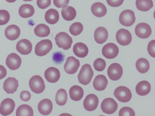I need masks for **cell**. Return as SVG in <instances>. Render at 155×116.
<instances>
[{
  "mask_svg": "<svg viewBox=\"0 0 155 116\" xmlns=\"http://www.w3.org/2000/svg\"><path fill=\"white\" fill-rule=\"evenodd\" d=\"M118 104L113 98H107L104 99L101 105V108L104 113L111 114L117 109Z\"/></svg>",
  "mask_w": 155,
  "mask_h": 116,
  "instance_id": "9",
  "label": "cell"
},
{
  "mask_svg": "<svg viewBox=\"0 0 155 116\" xmlns=\"http://www.w3.org/2000/svg\"><path fill=\"white\" fill-rule=\"evenodd\" d=\"M84 94L83 89L78 85L73 86L69 90L70 98L72 100L75 101L81 100Z\"/></svg>",
  "mask_w": 155,
  "mask_h": 116,
  "instance_id": "26",
  "label": "cell"
},
{
  "mask_svg": "<svg viewBox=\"0 0 155 116\" xmlns=\"http://www.w3.org/2000/svg\"><path fill=\"white\" fill-rule=\"evenodd\" d=\"M108 34L107 29L102 27H97L94 34V40L98 44H101L105 42L108 37Z\"/></svg>",
  "mask_w": 155,
  "mask_h": 116,
  "instance_id": "21",
  "label": "cell"
},
{
  "mask_svg": "<svg viewBox=\"0 0 155 116\" xmlns=\"http://www.w3.org/2000/svg\"><path fill=\"white\" fill-rule=\"evenodd\" d=\"M61 14L63 18L67 21H71L75 18L76 11L72 7L66 6L64 7L61 11Z\"/></svg>",
  "mask_w": 155,
  "mask_h": 116,
  "instance_id": "29",
  "label": "cell"
},
{
  "mask_svg": "<svg viewBox=\"0 0 155 116\" xmlns=\"http://www.w3.org/2000/svg\"><path fill=\"white\" fill-rule=\"evenodd\" d=\"M136 67L138 71L141 73L147 72L149 70L150 63L148 60L143 58L139 59L136 63Z\"/></svg>",
  "mask_w": 155,
  "mask_h": 116,
  "instance_id": "31",
  "label": "cell"
},
{
  "mask_svg": "<svg viewBox=\"0 0 155 116\" xmlns=\"http://www.w3.org/2000/svg\"><path fill=\"white\" fill-rule=\"evenodd\" d=\"M102 54L104 56L108 59H112L118 55L119 50L118 47L114 44L109 43L103 47Z\"/></svg>",
  "mask_w": 155,
  "mask_h": 116,
  "instance_id": "11",
  "label": "cell"
},
{
  "mask_svg": "<svg viewBox=\"0 0 155 116\" xmlns=\"http://www.w3.org/2000/svg\"><path fill=\"white\" fill-rule=\"evenodd\" d=\"M35 9L32 5L29 4H24L20 6L18 13L22 18H27L31 17L35 13Z\"/></svg>",
  "mask_w": 155,
  "mask_h": 116,
  "instance_id": "28",
  "label": "cell"
},
{
  "mask_svg": "<svg viewBox=\"0 0 155 116\" xmlns=\"http://www.w3.org/2000/svg\"><path fill=\"white\" fill-rule=\"evenodd\" d=\"M136 18L134 12L131 10H125L122 11L119 17V21L123 25L129 27L135 22Z\"/></svg>",
  "mask_w": 155,
  "mask_h": 116,
  "instance_id": "6",
  "label": "cell"
},
{
  "mask_svg": "<svg viewBox=\"0 0 155 116\" xmlns=\"http://www.w3.org/2000/svg\"><path fill=\"white\" fill-rule=\"evenodd\" d=\"M83 30V26L82 24L79 22H76L70 26L69 31L71 34L76 36L80 34Z\"/></svg>",
  "mask_w": 155,
  "mask_h": 116,
  "instance_id": "35",
  "label": "cell"
},
{
  "mask_svg": "<svg viewBox=\"0 0 155 116\" xmlns=\"http://www.w3.org/2000/svg\"><path fill=\"white\" fill-rule=\"evenodd\" d=\"M94 72L91 66L88 64L84 65L78 76L79 82L84 85L88 84L91 81Z\"/></svg>",
  "mask_w": 155,
  "mask_h": 116,
  "instance_id": "1",
  "label": "cell"
},
{
  "mask_svg": "<svg viewBox=\"0 0 155 116\" xmlns=\"http://www.w3.org/2000/svg\"><path fill=\"white\" fill-rule=\"evenodd\" d=\"M38 108L41 114L47 115L51 112L53 109V104L51 100L45 98L41 100L39 103Z\"/></svg>",
  "mask_w": 155,
  "mask_h": 116,
  "instance_id": "19",
  "label": "cell"
},
{
  "mask_svg": "<svg viewBox=\"0 0 155 116\" xmlns=\"http://www.w3.org/2000/svg\"><path fill=\"white\" fill-rule=\"evenodd\" d=\"M7 74L6 69L3 66L0 65V80L5 77Z\"/></svg>",
  "mask_w": 155,
  "mask_h": 116,
  "instance_id": "45",
  "label": "cell"
},
{
  "mask_svg": "<svg viewBox=\"0 0 155 116\" xmlns=\"http://www.w3.org/2000/svg\"><path fill=\"white\" fill-rule=\"evenodd\" d=\"M69 2V0H53V4L58 8H62L67 5Z\"/></svg>",
  "mask_w": 155,
  "mask_h": 116,
  "instance_id": "42",
  "label": "cell"
},
{
  "mask_svg": "<svg viewBox=\"0 0 155 116\" xmlns=\"http://www.w3.org/2000/svg\"><path fill=\"white\" fill-rule=\"evenodd\" d=\"M45 21L48 23L54 24L59 20V16L58 12L54 9H50L45 12Z\"/></svg>",
  "mask_w": 155,
  "mask_h": 116,
  "instance_id": "27",
  "label": "cell"
},
{
  "mask_svg": "<svg viewBox=\"0 0 155 116\" xmlns=\"http://www.w3.org/2000/svg\"><path fill=\"white\" fill-rule=\"evenodd\" d=\"M18 87V81L14 77H9L5 81L3 89L8 94H13Z\"/></svg>",
  "mask_w": 155,
  "mask_h": 116,
  "instance_id": "18",
  "label": "cell"
},
{
  "mask_svg": "<svg viewBox=\"0 0 155 116\" xmlns=\"http://www.w3.org/2000/svg\"><path fill=\"white\" fill-rule=\"evenodd\" d=\"M114 95L119 101L124 103L129 101L132 96L129 89L124 86L117 88L114 92Z\"/></svg>",
  "mask_w": 155,
  "mask_h": 116,
  "instance_id": "5",
  "label": "cell"
},
{
  "mask_svg": "<svg viewBox=\"0 0 155 116\" xmlns=\"http://www.w3.org/2000/svg\"><path fill=\"white\" fill-rule=\"evenodd\" d=\"M65 57L64 53L61 51H56L53 53L52 59L56 64H60L62 63Z\"/></svg>",
  "mask_w": 155,
  "mask_h": 116,
  "instance_id": "37",
  "label": "cell"
},
{
  "mask_svg": "<svg viewBox=\"0 0 155 116\" xmlns=\"http://www.w3.org/2000/svg\"><path fill=\"white\" fill-rule=\"evenodd\" d=\"M80 65L79 61L73 56L68 57L64 66L65 71L68 74H72L77 71Z\"/></svg>",
  "mask_w": 155,
  "mask_h": 116,
  "instance_id": "10",
  "label": "cell"
},
{
  "mask_svg": "<svg viewBox=\"0 0 155 116\" xmlns=\"http://www.w3.org/2000/svg\"><path fill=\"white\" fill-rule=\"evenodd\" d=\"M107 84V80L105 76L103 75H99L96 76L93 83L94 89L98 91L104 90Z\"/></svg>",
  "mask_w": 155,
  "mask_h": 116,
  "instance_id": "22",
  "label": "cell"
},
{
  "mask_svg": "<svg viewBox=\"0 0 155 116\" xmlns=\"http://www.w3.org/2000/svg\"><path fill=\"white\" fill-rule=\"evenodd\" d=\"M68 94L66 91L63 89H59L56 92L55 100L57 104L60 106H63L66 103Z\"/></svg>",
  "mask_w": 155,
  "mask_h": 116,
  "instance_id": "34",
  "label": "cell"
},
{
  "mask_svg": "<svg viewBox=\"0 0 155 116\" xmlns=\"http://www.w3.org/2000/svg\"><path fill=\"white\" fill-rule=\"evenodd\" d=\"M24 1H31L33 0H22Z\"/></svg>",
  "mask_w": 155,
  "mask_h": 116,
  "instance_id": "47",
  "label": "cell"
},
{
  "mask_svg": "<svg viewBox=\"0 0 155 116\" xmlns=\"http://www.w3.org/2000/svg\"><path fill=\"white\" fill-rule=\"evenodd\" d=\"M52 48V44L49 39L43 40L38 43L35 47L36 55L41 56L48 54Z\"/></svg>",
  "mask_w": 155,
  "mask_h": 116,
  "instance_id": "4",
  "label": "cell"
},
{
  "mask_svg": "<svg viewBox=\"0 0 155 116\" xmlns=\"http://www.w3.org/2000/svg\"><path fill=\"white\" fill-rule=\"evenodd\" d=\"M32 44L28 40L25 39L21 40L16 45V49L20 54L27 55L30 53L32 50Z\"/></svg>",
  "mask_w": 155,
  "mask_h": 116,
  "instance_id": "16",
  "label": "cell"
},
{
  "mask_svg": "<svg viewBox=\"0 0 155 116\" xmlns=\"http://www.w3.org/2000/svg\"><path fill=\"white\" fill-rule=\"evenodd\" d=\"M93 66L94 69L98 71H103L106 66L105 61L101 58H97L94 60L93 63Z\"/></svg>",
  "mask_w": 155,
  "mask_h": 116,
  "instance_id": "36",
  "label": "cell"
},
{
  "mask_svg": "<svg viewBox=\"0 0 155 116\" xmlns=\"http://www.w3.org/2000/svg\"><path fill=\"white\" fill-rule=\"evenodd\" d=\"M10 18L9 13L5 10H0V25L7 24Z\"/></svg>",
  "mask_w": 155,
  "mask_h": 116,
  "instance_id": "38",
  "label": "cell"
},
{
  "mask_svg": "<svg viewBox=\"0 0 155 116\" xmlns=\"http://www.w3.org/2000/svg\"><path fill=\"white\" fill-rule=\"evenodd\" d=\"M123 73V69L119 63H114L110 65L108 68L107 74L111 80L116 81L120 79Z\"/></svg>",
  "mask_w": 155,
  "mask_h": 116,
  "instance_id": "7",
  "label": "cell"
},
{
  "mask_svg": "<svg viewBox=\"0 0 155 116\" xmlns=\"http://www.w3.org/2000/svg\"><path fill=\"white\" fill-rule=\"evenodd\" d=\"M31 94L29 92L26 90L22 91L20 93V97L21 99L25 102L29 101L31 98Z\"/></svg>",
  "mask_w": 155,
  "mask_h": 116,
  "instance_id": "43",
  "label": "cell"
},
{
  "mask_svg": "<svg viewBox=\"0 0 155 116\" xmlns=\"http://www.w3.org/2000/svg\"><path fill=\"white\" fill-rule=\"evenodd\" d=\"M136 35L142 39L149 37L152 33V29L150 26L145 23H140L137 24L135 29Z\"/></svg>",
  "mask_w": 155,
  "mask_h": 116,
  "instance_id": "12",
  "label": "cell"
},
{
  "mask_svg": "<svg viewBox=\"0 0 155 116\" xmlns=\"http://www.w3.org/2000/svg\"><path fill=\"white\" fill-rule=\"evenodd\" d=\"M15 107V103L12 99L6 98L1 103L0 113L3 116L8 115L13 112Z\"/></svg>",
  "mask_w": 155,
  "mask_h": 116,
  "instance_id": "13",
  "label": "cell"
},
{
  "mask_svg": "<svg viewBox=\"0 0 155 116\" xmlns=\"http://www.w3.org/2000/svg\"><path fill=\"white\" fill-rule=\"evenodd\" d=\"M136 5L138 10L146 11L153 7V3L152 0H136Z\"/></svg>",
  "mask_w": 155,
  "mask_h": 116,
  "instance_id": "32",
  "label": "cell"
},
{
  "mask_svg": "<svg viewBox=\"0 0 155 116\" xmlns=\"http://www.w3.org/2000/svg\"><path fill=\"white\" fill-rule=\"evenodd\" d=\"M135 89L137 94L140 96H145L150 92L151 85L147 81H142L137 84Z\"/></svg>",
  "mask_w": 155,
  "mask_h": 116,
  "instance_id": "25",
  "label": "cell"
},
{
  "mask_svg": "<svg viewBox=\"0 0 155 116\" xmlns=\"http://www.w3.org/2000/svg\"><path fill=\"white\" fill-rule=\"evenodd\" d=\"M35 34L40 37H45L48 36L50 33L49 27L44 24H40L37 25L34 30Z\"/></svg>",
  "mask_w": 155,
  "mask_h": 116,
  "instance_id": "30",
  "label": "cell"
},
{
  "mask_svg": "<svg viewBox=\"0 0 155 116\" xmlns=\"http://www.w3.org/2000/svg\"><path fill=\"white\" fill-rule=\"evenodd\" d=\"M44 76L48 82L54 83L57 82L59 79L60 73L58 69L50 67L45 70L44 72Z\"/></svg>",
  "mask_w": 155,
  "mask_h": 116,
  "instance_id": "17",
  "label": "cell"
},
{
  "mask_svg": "<svg viewBox=\"0 0 155 116\" xmlns=\"http://www.w3.org/2000/svg\"><path fill=\"white\" fill-rule=\"evenodd\" d=\"M6 64L11 70H15L18 69L21 63L20 56L16 53H12L9 54L6 60Z\"/></svg>",
  "mask_w": 155,
  "mask_h": 116,
  "instance_id": "15",
  "label": "cell"
},
{
  "mask_svg": "<svg viewBox=\"0 0 155 116\" xmlns=\"http://www.w3.org/2000/svg\"><path fill=\"white\" fill-rule=\"evenodd\" d=\"M16 114L17 116L33 115V111L32 108L27 104H23L17 108Z\"/></svg>",
  "mask_w": 155,
  "mask_h": 116,
  "instance_id": "33",
  "label": "cell"
},
{
  "mask_svg": "<svg viewBox=\"0 0 155 116\" xmlns=\"http://www.w3.org/2000/svg\"><path fill=\"white\" fill-rule=\"evenodd\" d=\"M29 85L31 90L36 94L42 92L45 87L44 80L39 75L32 76L29 80Z\"/></svg>",
  "mask_w": 155,
  "mask_h": 116,
  "instance_id": "3",
  "label": "cell"
},
{
  "mask_svg": "<svg viewBox=\"0 0 155 116\" xmlns=\"http://www.w3.org/2000/svg\"><path fill=\"white\" fill-rule=\"evenodd\" d=\"M155 40H151L149 43L147 48L149 54L153 57H155Z\"/></svg>",
  "mask_w": 155,
  "mask_h": 116,
  "instance_id": "41",
  "label": "cell"
},
{
  "mask_svg": "<svg viewBox=\"0 0 155 116\" xmlns=\"http://www.w3.org/2000/svg\"><path fill=\"white\" fill-rule=\"evenodd\" d=\"M19 28L15 24L10 25L5 29V31L6 37L11 40H14L18 38L20 34Z\"/></svg>",
  "mask_w": 155,
  "mask_h": 116,
  "instance_id": "20",
  "label": "cell"
},
{
  "mask_svg": "<svg viewBox=\"0 0 155 116\" xmlns=\"http://www.w3.org/2000/svg\"><path fill=\"white\" fill-rule=\"evenodd\" d=\"M124 0H106L107 4L110 6L118 7L120 6L123 3Z\"/></svg>",
  "mask_w": 155,
  "mask_h": 116,
  "instance_id": "44",
  "label": "cell"
},
{
  "mask_svg": "<svg viewBox=\"0 0 155 116\" xmlns=\"http://www.w3.org/2000/svg\"><path fill=\"white\" fill-rule=\"evenodd\" d=\"M99 103L97 97L95 95L91 94L87 95L83 102V106L85 109L88 111H92L97 107Z\"/></svg>",
  "mask_w": 155,
  "mask_h": 116,
  "instance_id": "14",
  "label": "cell"
},
{
  "mask_svg": "<svg viewBox=\"0 0 155 116\" xmlns=\"http://www.w3.org/2000/svg\"><path fill=\"white\" fill-rule=\"evenodd\" d=\"M116 38L117 42L123 46L129 44L132 40L130 33L128 30L124 28H121L117 31Z\"/></svg>",
  "mask_w": 155,
  "mask_h": 116,
  "instance_id": "8",
  "label": "cell"
},
{
  "mask_svg": "<svg viewBox=\"0 0 155 116\" xmlns=\"http://www.w3.org/2000/svg\"><path fill=\"white\" fill-rule=\"evenodd\" d=\"M56 45L59 48L68 50L71 47L73 40L68 34L61 32L57 34L54 38Z\"/></svg>",
  "mask_w": 155,
  "mask_h": 116,
  "instance_id": "2",
  "label": "cell"
},
{
  "mask_svg": "<svg viewBox=\"0 0 155 116\" xmlns=\"http://www.w3.org/2000/svg\"><path fill=\"white\" fill-rule=\"evenodd\" d=\"M73 50L76 56L81 58L86 56L88 53V49L87 46L82 42L75 44L73 46Z\"/></svg>",
  "mask_w": 155,
  "mask_h": 116,
  "instance_id": "23",
  "label": "cell"
},
{
  "mask_svg": "<svg viewBox=\"0 0 155 116\" xmlns=\"http://www.w3.org/2000/svg\"><path fill=\"white\" fill-rule=\"evenodd\" d=\"M38 6L41 9H45L48 7L51 4V0H37Z\"/></svg>",
  "mask_w": 155,
  "mask_h": 116,
  "instance_id": "40",
  "label": "cell"
},
{
  "mask_svg": "<svg viewBox=\"0 0 155 116\" xmlns=\"http://www.w3.org/2000/svg\"><path fill=\"white\" fill-rule=\"evenodd\" d=\"M119 115L121 116H134L135 113L134 111L130 107H124L119 110Z\"/></svg>",
  "mask_w": 155,
  "mask_h": 116,
  "instance_id": "39",
  "label": "cell"
},
{
  "mask_svg": "<svg viewBox=\"0 0 155 116\" xmlns=\"http://www.w3.org/2000/svg\"><path fill=\"white\" fill-rule=\"evenodd\" d=\"M91 10L92 14L97 17L104 16L107 12V9L105 5L100 2L93 3L91 6Z\"/></svg>",
  "mask_w": 155,
  "mask_h": 116,
  "instance_id": "24",
  "label": "cell"
},
{
  "mask_svg": "<svg viewBox=\"0 0 155 116\" xmlns=\"http://www.w3.org/2000/svg\"><path fill=\"white\" fill-rule=\"evenodd\" d=\"M5 1L9 3H13L15 2L16 0H5Z\"/></svg>",
  "mask_w": 155,
  "mask_h": 116,
  "instance_id": "46",
  "label": "cell"
}]
</instances>
